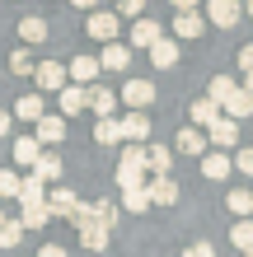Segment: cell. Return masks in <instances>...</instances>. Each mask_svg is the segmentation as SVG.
<instances>
[{
  "label": "cell",
  "instance_id": "cell-1",
  "mask_svg": "<svg viewBox=\"0 0 253 257\" xmlns=\"http://www.w3.org/2000/svg\"><path fill=\"white\" fill-rule=\"evenodd\" d=\"M145 169H150V159H145V145H127L122 159H117V187L131 192V187H145L150 178H145Z\"/></svg>",
  "mask_w": 253,
  "mask_h": 257
},
{
  "label": "cell",
  "instance_id": "cell-2",
  "mask_svg": "<svg viewBox=\"0 0 253 257\" xmlns=\"http://www.w3.org/2000/svg\"><path fill=\"white\" fill-rule=\"evenodd\" d=\"M85 33L108 47V42H117V33H122V19H117V14H108V10H94V14L85 19Z\"/></svg>",
  "mask_w": 253,
  "mask_h": 257
},
{
  "label": "cell",
  "instance_id": "cell-3",
  "mask_svg": "<svg viewBox=\"0 0 253 257\" xmlns=\"http://www.w3.org/2000/svg\"><path fill=\"white\" fill-rule=\"evenodd\" d=\"M244 19V0H206V24L211 28H234Z\"/></svg>",
  "mask_w": 253,
  "mask_h": 257
},
{
  "label": "cell",
  "instance_id": "cell-4",
  "mask_svg": "<svg viewBox=\"0 0 253 257\" xmlns=\"http://www.w3.org/2000/svg\"><path fill=\"white\" fill-rule=\"evenodd\" d=\"M33 80H38V89H42V94H61V89H66V80H70V70H66L61 61H38Z\"/></svg>",
  "mask_w": 253,
  "mask_h": 257
},
{
  "label": "cell",
  "instance_id": "cell-5",
  "mask_svg": "<svg viewBox=\"0 0 253 257\" xmlns=\"http://www.w3.org/2000/svg\"><path fill=\"white\" fill-rule=\"evenodd\" d=\"M122 103H127L131 112H145V108L155 103V84H150V80H127V84H122Z\"/></svg>",
  "mask_w": 253,
  "mask_h": 257
},
{
  "label": "cell",
  "instance_id": "cell-6",
  "mask_svg": "<svg viewBox=\"0 0 253 257\" xmlns=\"http://www.w3.org/2000/svg\"><path fill=\"white\" fill-rule=\"evenodd\" d=\"M42 155H47V150H42L38 136H14V145H10V159H14V164H24V169H33Z\"/></svg>",
  "mask_w": 253,
  "mask_h": 257
},
{
  "label": "cell",
  "instance_id": "cell-7",
  "mask_svg": "<svg viewBox=\"0 0 253 257\" xmlns=\"http://www.w3.org/2000/svg\"><path fill=\"white\" fill-rule=\"evenodd\" d=\"M174 33H178V42H197L202 33H206V14L202 10H188V14H174Z\"/></svg>",
  "mask_w": 253,
  "mask_h": 257
},
{
  "label": "cell",
  "instance_id": "cell-8",
  "mask_svg": "<svg viewBox=\"0 0 253 257\" xmlns=\"http://www.w3.org/2000/svg\"><path fill=\"white\" fill-rule=\"evenodd\" d=\"M70 80H75V84H99V75H103V66H99V56H70Z\"/></svg>",
  "mask_w": 253,
  "mask_h": 257
},
{
  "label": "cell",
  "instance_id": "cell-9",
  "mask_svg": "<svg viewBox=\"0 0 253 257\" xmlns=\"http://www.w3.org/2000/svg\"><path fill=\"white\" fill-rule=\"evenodd\" d=\"M206 136H202V126H178V136H174V150L178 155H206Z\"/></svg>",
  "mask_w": 253,
  "mask_h": 257
},
{
  "label": "cell",
  "instance_id": "cell-10",
  "mask_svg": "<svg viewBox=\"0 0 253 257\" xmlns=\"http://www.w3.org/2000/svg\"><path fill=\"white\" fill-rule=\"evenodd\" d=\"M99 66L113 70V75H122V70L131 66V47H127V42H108V47L99 52Z\"/></svg>",
  "mask_w": 253,
  "mask_h": 257
},
{
  "label": "cell",
  "instance_id": "cell-11",
  "mask_svg": "<svg viewBox=\"0 0 253 257\" xmlns=\"http://www.w3.org/2000/svg\"><path fill=\"white\" fill-rule=\"evenodd\" d=\"M159 38H164V28H159L155 19H136V24H131V47H141V52H150V47H155Z\"/></svg>",
  "mask_w": 253,
  "mask_h": 257
},
{
  "label": "cell",
  "instance_id": "cell-12",
  "mask_svg": "<svg viewBox=\"0 0 253 257\" xmlns=\"http://www.w3.org/2000/svg\"><path fill=\"white\" fill-rule=\"evenodd\" d=\"M89 112L94 117H113L117 112V94L108 84H89Z\"/></svg>",
  "mask_w": 253,
  "mask_h": 257
},
{
  "label": "cell",
  "instance_id": "cell-13",
  "mask_svg": "<svg viewBox=\"0 0 253 257\" xmlns=\"http://www.w3.org/2000/svg\"><path fill=\"white\" fill-rule=\"evenodd\" d=\"M122 136L131 145H150V117H145V112H127L122 117Z\"/></svg>",
  "mask_w": 253,
  "mask_h": 257
},
{
  "label": "cell",
  "instance_id": "cell-14",
  "mask_svg": "<svg viewBox=\"0 0 253 257\" xmlns=\"http://www.w3.org/2000/svg\"><path fill=\"white\" fill-rule=\"evenodd\" d=\"M230 169H234V159L220 155V150H216V155H202V178H206V183H225Z\"/></svg>",
  "mask_w": 253,
  "mask_h": 257
},
{
  "label": "cell",
  "instance_id": "cell-15",
  "mask_svg": "<svg viewBox=\"0 0 253 257\" xmlns=\"http://www.w3.org/2000/svg\"><path fill=\"white\" fill-rule=\"evenodd\" d=\"M47 206H52V215H70V220H75L80 196L70 192V187H52V192H47Z\"/></svg>",
  "mask_w": 253,
  "mask_h": 257
},
{
  "label": "cell",
  "instance_id": "cell-16",
  "mask_svg": "<svg viewBox=\"0 0 253 257\" xmlns=\"http://www.w3.org/2000/svg\"><path fill=\"white\" fill-rule=\"evenodd\" d=\"M206 141H211L216 150H230V145H239V122H230V117H220V122L206 131Z\"/></svg>",
  "mask_w": 253,
  "mask_h": 257
},
{
  "label": "cell",
  "instance_id": "cell-17",
  "mask_svg": "<svg viewBox=\"0 0 253 257\" xmlns=\"http://www.w3.org/2000/svg\"><path fill=\"white\" fill-rule=\"evenodd\" d=\"M145 159H150L155 178H174V150L169 145H145Z\"/></svg>",
  "mask_w": 253,
  "mask_h": 257
},
{
  "label": "cell",
  "instance_id": "cell-18",
  "mask_svg": "<svg viewBox=\"0 0 253 257\" xmlns=\"http://www.w3.org/2000/svg\"><path fill=\"white\" fill-rule=\"evenodd\" d=\"M220 112H225L230 122H244V117H253V94H248V89L239 84V89H234V94H230V103H225V108H220Z\"/></svg>",
  "mask_w": 253,
  "mask_h": 257
},
{
  "label": "cell",
  "instance_id": "cell-19",
  "mask_svg": "<svg viewBox=\"0 0 253 257\" xmlns=\"http://www.w3.org/2000/svg\"><path fill=\"white\" fill-rule=\"evenodd\" d=\"M89 108V89L85 84H66L61 89V117H75V112H85Z\"/></svg>",
  "mask_w": 253,
  "mask_h": 257
},
{
  "label": "cell",
  "instance_id": "cell-20",
  "mask_svg": "<svg viewBox=\"0 0 253 257\" xmlns=\"http://www.w3.org/2000/svg\"><path fill=\"white\" fill-rule=\"evenodd\" d=\"M178 196H183V187L174 178H150V201L155 206H178Z\"/></svg>",
  "mask_w": 253,
  "mask_h": 257
},
{
  "label": "cell",
  "instance_id": "cell-21",
  "mask_svg": "<svg viewBox=\"0 0 253 257\" xmlns=\"http://www.w3.org/2000/svg\"><path fill=\"white\" fill-rule=\"evenodd\" d=\"M188 117H192V126H206V131H211V126H216V122H220L225 112H220V108H216L211 98H197V103L188 108Z\"/></svg>",
  "mask_w": 253,
  "mask_h": 257
},
{
  "label": "cell",
  "instance_id": "cell-22",
  "mask_svg": "<svg viewBox=\"0 0 253 257\" xmlns=\"http://www.w3.org/2000/svg\"><path fill=\"white\" fill-rule=\"evenodd\" d=\"M14 117H19V122H28V126H38L42 117H47V108H42L38 94H24L19 103H14Z\"/></svg>",
  "mask_w": 253,
  "mask_h": 257
},
{
  "label": "cell",
  "instance_id": "cell-23",
  "mask_svg": "<svg viewBox=\"0 0 253 257\" xmlns=\"http://www.w3.org/2000/svg\"><path fill=\"white\" fill-rule=\"evenodd\" d=\"M94 141H99V145L127 141V136H122V117H99V122H94Z\"/></svg>",
  "mask_w": 253,
  "mask_h": 257
},
{
  "label": "cell",
  "instance_id": "cell-24",
  "mask_svg": "<svg viewBox=\"0 0 253 257\" xmlns=\"http://www.w3.org/2000/svg\"><path fill=\"white\" fill-rule=\"evenodd\" d=\"M33 136H38L42 145H61L66 141V122H61V117H42V122L33 126Z\"/></svg>",
  "mask_w": 253,
  "mask_h": 257
},
{
  "label": "cell",
  "instance_id": "cell-25",
  "mask_svg": "<svg viewBox=\"0 0 253 257\" xmlns=\"http://www.w3.org/2000/svg\"><path fill=\"white\" fill-rule=\"evenodd\" d=\"M174 61H178V42H174V38H159L155 47H150V66H155V70H169Z\"/></svg>",
  "mask_w": 253,
  "mask_h": 257
},
{
  "label": "cell",
  "instance_id": "cell-26",
  "mask_svg": "<svg viewBox=\"0 0 253 257\" xmlns=\"http://www.w3.org/2000/svg\"><path fill=\"white\" fill-rule=\"evenodd\" d=\"M234 89H239V80H230V75H216V80H211V84H206V98H211V103H216V108H225V103H230V94H234Z\"/></svg>",
  "mask_w": 253,
  "mask_h": 257
},
{
  "label": "cell",
  "instance_id": "cell-27",
  "mask_svg": "<svg viewBox=\"0 0 253 257\" xmlns=\"http://www.w3.org/2000/svg\"><path fill=\"white\" fill-rule=\"evenodd\" d=\"M19 38H24V42H33V47H38V42H47V19H38V14H24V19H19Z\"/></svg>",
  "mask_w": 253,
  "mask_h": 257
},
{
  "label": "cell",
  "instance_id": "cell-28",
  "mask_svg": "<svg viewBox=\"0 0 253 257\" xmlns=\"http://www.w3.org/2000/svg\"><path fill=\"white\" fill-rule=\"evenodd\" d=\"M33 201H47V183H42L38 173L24 178V192H19V206H33Z\"/></svg>",
  "mask_w": 253,
  "mask_h": 257
},
{
  "label": "cell",
  "instance_id": "cell-29",
  "mask_svg": "<svg viewBox=\"0 0 253 257\" xmlns=\"http://www.w3.org/2000/svg\"><path fill=\"white\" fill-rule=\"evenodd\" d=\"M19 220H24V229H42V224L52 220V206H47V201H33V206H24Z\"/></svg>",
  "mask_w": 253,
  "mask_h": 257
},
{
  "label": "cell",
  "instance_id": "cell-30",
  "mask_svg": "<svg viewBox=\"0 0 253 257\" xmlns=\"http://www.w3.org/2000/svg\"><path fill=\"white\" fill-rule=\"evenodd\" d=\"M145 206H155V201H150V183H145V187H131V192H122V210L141 215Z\"/></svg>",
  "mask_w": 253,
  "mask_h": 257
},
{
  "label": "cell",
  "instance_id": "cell-31",
  "mask_svg": "<svg viewBox=\"0 0 253 257\" xmlns=\"http://www.w3.org/2000/svg\"><path fill=\"white\" fill-rule=\"evenodd\" d=\"M10 70H14V75H33V70H38L33 47H14V52H10Z\"/></svg>",
  "mask_w": 253,
  "mask_h": 257
},
{
  "label": "cell",
  "instance_id": "cell-32",
  "mask_svg": "<svg viewBox=\"0 0 253 257\" xmlns=\"http://www.w3.org/2000/svg\"><path fill=\"white\" fill-rule=\"evenodd\" d=\"M225 206H230V215L248 220V215H253V192H230V196H225Z\"/></svg>",
  "mask_w": 253,
  "mask_h": 257
},
{
  "label": "cell",
  "instance_id": "cell-33",
  "mask_svg": "<svg viewBox=\"0 0 253 257\" xmlns=\"http://www.w3.org/2000/svg\"><path fill=\"white\" fill-rule=\"evenodd\" d=\"M230 243L239 248V252H248V248H253V220H234V229H230Z\"/></svg>",
  "mask_w": 253,
  "mask_h": 257
},
{
  "label": "cell",
  "instance_id": "cell-34",
  "mask_svg": "<svg viewBox=\"0 0 253 257\" xmlns=\"http://www.w3.org/2000/svg\"><path fill=\"white\" fill-rule=\"evenodd\" d=\"M33 173L42 178V183H56V178H61V159H56V155H42V159L33 164Z\"/></svg>",
  "mask_w": 253,
  "mask_h": 257
},
{
  "label": "cell",
  "instance_id": "cell-35",
  "mask_svg": "<svg viewBox=\"0 0 253 257\" xmlns=\"http://www.w3.org/2000/svg\"><path fill=\"white\" fill-rule=\"evenodd\" d=\"M19 192H24V178L14 169H0V201H10V196H19Z\"/></svg>",
  "mask_w": 253,
  "mask_h": 257
},
{
  "label": "cell",
  "instance_id": "cell-36",
  "mask_svg": "<svg viewBox=\"0 0 253 257\" xmlns=\"http://www.w3.org/2000/svg\"><path fill=\"white\" fill-rule=\"evenodd\" d=\"M24 238V220H5V229H0V248H19Z\"/></svg>",
  "mask_w": 253,
  "mask_h": 257
},
{
  "label": "cell",
  "instance_id": "cell-37",
  "mask_svg": "<svg viewBox=\"0 0 253 257\" xmlns=\"http://www.w3.org/2000/svg\"><path fill=\"white\" fill-rule=\"evenodd\" d=\"M94 220H103L108 229H117V206L108 201V196H103V201H94Z\"/></svg>",
  "mask_w": 253,
  "mask_h": 257
},
{
  "label": "cell",
  "instance_id": "cell-38",
  "mask_svg": "<svg viewBox=\"0 0 253 257\" xmlns=\"http://www.w3.org/2000/svg\"><path fill=\"white\" fill-rule=\"evenodd\" d=\"M141 10H145V0H117V14L122 19H141Z\"/></svg>",
  "mask_w": 253,
  "mask_h": 257
},
{
  "label": "cell",
  "instance_id": "cell-39",
  "mask_svg": "<svg viewBox=\"0 0 253 257\" xmlns=\"http://www.w3.org/2000/svg\"><path fill=\"white\" fill-rule=\"evenodd\" d=\"M234 169L253 178V145H248V150H239V155H234Z\"/></svg>",
  "mask_w": 253,
  "mask_h": 257
},
{
  "label": "cell",
  "instance_id": "cell-40",
  "mask_svg": "<svg viewBox=\"0 0 253 257\" xmlns=\"http://www.w3.org/2000/svg\"><path fill=\"white\" fill-rule=\"evenodd\" d=\"M239 70L253 75V42H248V47H239Z\"/></svg>",
  "mask_w": 253,
  "mask_h": 257
},
{
  "label": "cell",
  "instance_id": "cell-41",
  "mask_svg": "<svg viewBox=\"0 0 253 257\" xmlns=\"http://www.w3.org/2000/svg\"><path fill=\"white\" fill-rule=\"evenodd\" d=\"M188 257H216V248H211V243H192Z\"/></svg>",
  "mask_w": 253,
  "mask_h": 257
},
{
  "label": "cell",
  "instance_id": "cell-42",
  "mask_svg": "<svg viewBox=\"0 0 253 257\" xmlns=\"http://www.w3.org/2000/svg\"><path fill=\"white\" fill-rule=\"evenodd\" d=\"M169 5H174V14H188V10H197L202 0H169Z\"/></svg>",
  "mask_w": 253,
  "mask_h": 257
},
{
  "label": "cell",
  "instance_id": "cell-43",
  "mask_svg": "<svg viewBox=\"0 0 253 257\" xmlns=\"http://www.w3.org/2000/svg\"><path fill=\"white\" fill-rule=\"evenodd\" d=\"M38 257H66V248H61V243H42V252H38Z\"/></svg>",
  "mask_w": 253,
  "mask_h": 257
},
{
  "label": "cell",
  "instance_id": "cell-44",
  "mask_svg": "<svg viewBox=\"0 0 253 257\" xmlns=\"http://www.w3.org/2000/svg\"><path fill=\"white\" fill-rule=\"evenodd\" d=\"M10 122H14V112H5V108H0V141L10 136Z\"/></svg>",
  "mask_w": 253,
  "mask_h": 257
},
{
  "label": "cell",
  "instance_id": "cell-45",
  "mask_svg": "<svg viewBox=\"0 0 253 257\" xmlns=\"http://www.w3.org/2000/svg\"><path fill=\"white\" fill-rule=\"evenodd\" d=\"M70 5H75V10H85V14H94V5H99V0H70Z\"/></svg>",
  "mask_w": 253,
  "mask_h": 257
},
{
  "label": "cell",
  "instance_id": "cell-46",
  "mask_svg": "<svg viewBox=\"0 0 253 257\" xmlns=\"http://www.w3.org/2000/svg\"><path fill=\"white\" fill-rule=\"evenodd\" d=\"M244 89H248V94H253V75H244Z\"/></svg>",
  "mask_w": 253,
  "mask_h": 257
},
{
  "label": "cell",
  "instance_id": "cell-47",
  "mask_svg": "<svg viewBox=\"0 0 253 257\" xmlns=\"http://www.w3.org/2000/svg\"><path fill=\"white\" fill-rule=\"evenodd\" d=\"M244 14H248V19H253V0H244Z\"/></svg>",
  "mask_w": 253,
  "mask_h": 257
},
{
  "label": "cell",
  "instance_id": "cell-48",
  "mask_svg": "<svg viewBox=\"0 0 253 257\" xmlns=\"http://www.w3.org/2000/svg\"><path fill=\"white\" fill-rule=\"evenodd\" d=\"M0 229H5V210H0Z\"/></svg>",
  "mask_w": 253,
  "mask_h": 257
},
{
  "label": "cell",
  "instance_id": "cell-49",
  "mask_svg": "<svg viewBox=\"0 0 253 257\" xmlns=\"http://www.w3.org/2000/svg\"><path fill=\"white\" fill-rule=\"evenodd\" d=\"M248 257H253V248H248Z\"/></svg>",
  "mask_w": 253,
  "mask_h": 257
},
{
  "label": "cell",
  "instance_id": "cell-50",
  "mask_svg": "<svg viewBox=\"0 0 253 257\" xmlns=\"http://www.w3.org/2000/svg\"><path fill=\"white\" fill-rule=\"evenodd\" d=\"M183 257H188V252H183Z\"/></svg>",
  "mask_w": 253,
  "mask_h": 257
}]
</instances>
